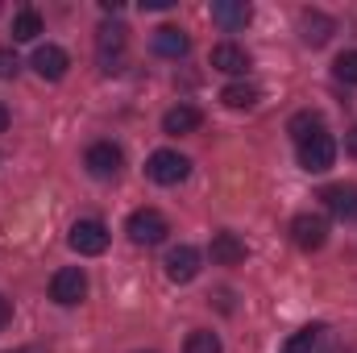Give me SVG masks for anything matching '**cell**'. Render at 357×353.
<instances>
[{"label": "cell", "instance_id": "obj_1", "mask_svg": "<svg viewBox=\"0 0 357 353\" xmlns=\"http://www.w3.org/2000/svg\"><path fill=\"white\" fill-rule=\"evenodd\" d=\"M125 233H129L133 246H162L167 233H171V225H167V216H162L158 208H137V212L129 216Z\"/></svg>", "mask_w": 357, "mask_h": 353}, {"label": "cell", "instance_id": "obj_2", "mask_svg": "<svg viewBox=\"0 0 357 353\" xmlns=\"http://www.w3.org/2000/svg\"><path fill=\"white\" fill-rule=\"evenodd\" d=\"M333 163H337V142H333L328 133H316V137L299 142V167H303L307 175H324Z\"/></svg>", "mask_w": 357, "mask_h": 353}, {"label": "cell", "instance_id": "obj_3", "mask_svg": "<svg viewBox=\"0 0 357 353\" xmlns=\"http://www.w3.org/2000/svg\"><path fill=\"white\" fill-rule=\"evenodd\" d=\"M187 171H191V163H187L178 150H154V154H150V163H146V175L154 179V183H162V187L183 183Z\"/></svg>", "mask_w": 357, "mask_h": 353}, {"label": "cell", "instance_id": "obj_4", "mask_svg": "<svg viewBox=\"0 0 357 353\" xmlns=\"http://www.w3.org/2000/svg\"><path fill=\"white\" fill-rule=\"evenodd\" d=\"M84 295H88V274H84L79 266H63V270L50 278V299H54V303L71 308V303H79Z\"/></svg>", "mask_w": 357, "mask_h": 353}, {"label": "cell", "instance_id": "obj_5", "mask_svg": "<svg viewBox=\"0 0 357 353\" xmlns=\"http://www.w3.org/2000/svg\"><path fill=\"white\" fill-rule=\"evenodd\" d=\"M67 241H71V250H75V254L96 258V254H104V250H108V229H104V220H75Z\"/></svg>", "mask_w": 357, "mask_h": 353}, {"label": "cell", "instance_id": "obj_6", "mask_svg": "<svg viewBox=\"0 0 357 353\" xmlns=\"http://www.w3.org/2000/svg\"><path fill=\"white\" fill-rule=\"evenodd\" d=\"M291 241L299 246V250H320L324 241H328V220L324 216H316V212H299L295 220H291Z\"/></svg>", "mask_w": 357, "mask_h": 353}, {"label": "cell", "instance_id": "obj_7", "mask_svg": "<svg viewBox=\"0 0 357 353\" xmlns=\"http://www.w3.org/2000/svg\"><path fill=\"white\" fill-rule=\"evenodd\" d=\"M96 50H100V63L108 75H116L125 67V25H104L100 38H96Z\"/></svg>", "mask_w": 357, "mask_h": 353}, {"label": "cell", "instance_id": "obj_8", "mask_svg": "<svg viewBox=\"0 0 357 353\" xmlns=\"http://www.w3.org/2000/svg\"><path fill=\"white\" fill-rule=\"evenodd\" d=\"M121 150L112 146V142H96V146H88V154H84V167H88L96 179H112L116 171H121Z\"/></svg>", "mask_w": 357, "mask_h": 353}, {"label": "cell", "instance_id": "obj_9", "mask_svg": "<svg viewBox=\"0 0 357 353\" xmlns=\"http://www.w3.org/2000/svg\"><path fill=\"white\" fill-rule=\"evenodd\" d=\"M199 250L195 246H175L171 254H167V278L171 283H191L195 274H199Z\"/></svg>", "mask_w": 357, "mask_h": 353}, {"label": "cell", "instance_id": "obj_10", "mask_svg": "<svg viewBox=\"0 0 357 353\" xmlns=\"http://www.w3.org/2000/svg\"><path fill=\"white\" fill-rule=\"evenodd\" d=\"M67 67H71V59H67V50L63 46H38L33 50V71L42 75V80H63L67 75Z\"/></svg>", "mask_w": 357, "mask_h": 353}, {"label": "cell", "instance_id": "obj_11", "mask_svg": "<svg viewBox=\"0 0 357 353\" xmlns=\"http://www.w3.org/2000/svg\"><path fill=\"white\" fill-rule=\"evenodd\" d=\"M320 200L328 204V212H337L341 220H357V187L354 183H337V187H324Z\"/></svg>", "mask_w": 357, "mask_h": 353}, {"label": "cell", "instance_id": "obj_12", "mask_svg": "<svg viewBox=\"0 0 357 353\" xmlns=\"http://www.w3.org/2000/svg\"><path fill=\"white\" fill-rule=\"evenodd\" d=\"M154 50H158L162 59H183V54L191 50V38H187L178 25H158V29H154Z\"/></svg>", "mask_w": 357, "mask_h": 353}, {"label": "cell", "instance_id": "obj_13", "mask_svg": "<svg viewBox=\"0 0 357 353\" xmlns=\"http://www.w3.org/2000/svg\"><path fill=\"white\" fill-rule=\"evenodd\" d=\"M250 17H254V8L245 0H216L212 4V21L225 29H241V25H250Z\"/></svg>", "mask_w": 357, "mask_h": 353}, {"label": "cell", "instance_id": "obj_14", "mask_svg": "<svg viewBox=\"0 0 357 353\" xmlns=\"http://www.w3.org/2000/svg\"><path fill=\"white\" fill-rule=\"evenodd\" d=\"M212 67L225 71V75H245V71H250V54H245L241 46H233V42H220V46L212 50Z\"/></svg>", "mask_w": 357, "mask_h": 353}, {"label": "cell", "instance_id": "obj_15", "mask_svg": "<svg viewBox=\"0 0 357 353\" xmlns=\"http://www.w3.org/2000/svg\"><path fill=\"white\" fill-rule=\"evenodd\" d=\"M212 262L216 266H241L245 262V241L237 233H216L212 237Z\"/></svg>", "mask_w": 357, "mask_h": 353}, {"label": "cell", "instance_id": "obj_16", "mask_svg": "<svg viewBox=\"0 0 357 353\" xmlns=\"http://www.w3.org/2000/svg\"><path fill=\"white\" fill-rule=\"evenodd\" d=\"M199 108H191V104H178V108H171L167 117H162V133H171V137H178V133H195L199 129Z\"/></svg>", "mask_w": 357, "mask_h": 353}, {"label": "cell", "instance_id": "obj_17", "mask_svg": "<svg viewBox=\"0 0 357 353\" xmlns=\"http://www.w3.org/2000/svg\"><path fill=\"white\" fill-rule=\"evenodd\" d=\"M299 29H303V42H307V46H324L337 25H333V17H324V13H303Z\"/></svg>", "mask_w": 357, "mask_h": 353}, {"label": "cell", "instance_id": "obj_18", "mask_svg": "<svg viewBox=\"0 0 357 353\" xmlns=\"http://www.w3.org/2000/svg\"><path fill=\"white\" fill-rule=\"evenodd\" d=\"M287 129H291V137H295V142H307V137H316V133H324V117L307 108V112H295Z\"/></svg>", "mask_w": 357, "mask_h": 353}, {"label": "cell", "instance_id": "obj_19", "mask_svg": "<svg viewBox=\"0 0 357 353\" xmlns=\"http://www.w3.org/2000/svg\"><path fill=\"white\" fill-rule=\"evenodd\" d=\"M42 33V17H38V8H21L17 17H13V42H33Z\"/></svg>", "mask_w": 357, "mask_h": 353}, {"label": "cell", "instance_id": "obj_20", "mask_svg": "<svg viewBox=\"0 0 357 353\" xmlns=\"http://www.w3.org/2000/svg\"><path fill=\"white\" fill-rule=\"evenodd\" d=\"M220 100H225V108H254L258 104V88L254 84H229L220 91Z\"/></svg>", "mask_w": 357, "mask_h": 353}, {"label": "cell", "instance_id": "obj_21", "mask_svg": "<svg viewBox=\"0 0 357 353\" xmlns=\"http://www.w3.org/2000/svg\"><path fill=\"white\" fill-rule=\"evenodd\" d=\"M183 353H225V350H220V337H216V333H208V329H195V333L187 337Z\"/></svg>", "mask_w": 357, "mask_h": 353}, {"label": "cell", "instance_id": "obj_22", "mask_svg": "<svg viewBox=\"0 0 357 353\" xmlns=\"http://www.w3.org/2000/svg\"><path fill=\"white\" fill-rule=\"evenodd\" d=\"M316 337H320V324H307V329H299V333L282 345V353H312Z\"/></svg>", "mask_w": 357, "mask_h": 353}, {"label": "cell", "instance_id": "obj_23", "mask_svg": "<svg viewBox=\"0 0 357 353\" xmlns=\"http://www.w3.org/2000/svg\"><path fill=\"white\" fill-rule=\"evenodd\" d=\"M333 71H337V80H345V84H357V50H345V54L333 63Z\"/></svg>", "mask_w": 357, "mask_h": 353}, {"label": "cell", "instance_id": "obj_24", "mask_svg": "<svg viewBox=\"0 0 357 353\" xmlns=\"http://www.w3.org/2000/svg\"><path fill=\"white\" fill-rule=\"evenodd\" d=\"M17 71H21V63H17V54H13V50H4V46H0V80H13V75H17Z\"/></svg>", "mask_w": 357, "mask_h": 353}, {"label": "cell", "instance_id": "obj_25", "mask_svg": "<svg viewBox=\"0 0 357 353\" xmlns=\"http://www.w3.org/2000/svg\"><path fill=\"white\" fill-rule=\"evenodd\" d=\"M8 320H13V308H8V299H4V295H0V329H4V324H8Z\"/></svg>", "mask_w": 357, "mask_h": 353}, {"label": "cell", "instance_id": "obj_26", "mask_svg": "<svg viewBox=\"0 0 357 353\" xmlns=\"http://www.w3.org/2000/svg\"><path fill=\"white\" fill-rule=\"evenodd\" d=\"M171 4H175V0H146V8H154V13H167Z\"/></svg>", "mask_w": 357, "mask_h": 353}, {"label": "cell", "instance_id": "obj_27", "mask_svg": "<svg viewBox=\"0 0 357 353\" xmlns=\"http://www.w3.org/2000/svg\"><path fill=\"white\" fill-rule=\"evenodd\" d=\"M345 154H349V158H357V129L345 137Z\"/></svg>", "mask_w": 357, "mask_h": 353}, {"label": "cell", "instance_id": "obj_28", "mask_svg": "<svg viewBox=\"0 0 357 353\" xmlns=\"http://www.w3.org/2000/svg\"><path fill=\"white\" fill-rule=\"evenodd\" d=\"M4 129H8V108L0 104V133H4Z\"/></svg>", "mask_w": 357, "mask_h": 353}, {"label": "cell", "instance_id": "obj_29", "mask_svg": "<svg viewBox=\"0 0 357 353\" xmlns=\"http://www.w3.org/2000/svg\"><path fill=\"white\" fill-rule=\"evenodd\" d=\"M21 353H29V350H21Z\"/></svg>", "mask_w": 357, "mask_h": 353}]
</instances>
